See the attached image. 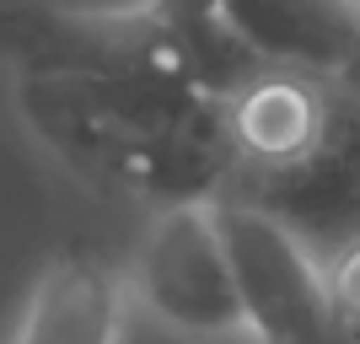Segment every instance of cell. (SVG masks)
Instances as JSON below:
<instances>
[{
	"mask_svg": "<svg viewBox=\"0 0 360 344\" xmlns=\"http://www.w3.org/2000/svg\"><path fill=\"white\" fill-rule=\"evenodd\" d=\"M16 113L60 167L113 199L162 210L215 199L231 178L221 91L135 97L60 75H16Z\"/></svg>",
	"mask_w": 360,
	"mask_h": 344,
	"instance_id": "obj_1",
	"label": "cell"
},
{
	"mask_svg": "<svg viewBox=\"0 0 360 344\" xmlns=\"http://www.w3.org/2000/svg\"><path fill=\"white\" fill-rule=\"evenodd\" d=\"M0 54L16 75L97 87H210L188 32L150 6H0Z\"/></svg>",
	"mask_w": 360,
	"mask_h": 344,
	"instance_id": "obj_2",
	"label": "cell"
},
{
	"mask_svg": "<svg viewBox=\"0 0 360 344\" xmlns=\"http://www.w3.org/2000/svg\"><path fill=\"white\" fill-rule=\"evenodd\" d=\"M215 199H237L290 226L317 258L360 237V87L333 75L317 129L269 167H237Z\"/></svg>",
	"mask_w": 360,
	"mask_h": 344,
	"instance_id": "obj_3",
	"label": "cell"
},
{
	"mask_svg": "<svg viewBox=\"0 0 360 344\" xmlns=\"http://www.w3.org/2000/svg\"><path fill=\"white\" fill-rule=\"evenodd\" d=\"M124 280H129V296L183 339H248L210 199L150 210V226Z\"/></svg>",
	"mask_w": 360,
	"mask_h": 344,
	"instance_id": "obj_4",
	"label": "cell"
},
{
	"mask_svg": "<svg viewBox=\"0 0 360 344\" xmlns=\"http://www.w3.org/2000/svg\"><path fill=\"white\" fill-rule=\"evenodd\" d=\"M221 226L242 323L253 344H328L323 258L274 215L237 199H210Z\"/></svg>",
	"mask_w": 360,
	"mask_h": 344,
	"instance_id": "obj_5",
	"label": "cell"
},
{
	"mask_svg": "<svg viewBox=\"0 0 360 344\" xmlns=\"http://www.w3.org/2000/svg\"><path fill=\"white\" fill-rule=\"evenodd\" d=\"M215 16L258 65L339 81L360 70V16L349 0H215Z\"/></svg>",
	"mask_w": 360,
	"mask_h": 344,
	"instance_id": "obj_6",
	"label": "cell"
},
{
	"mask_svg": "<svg viewBox=\"0 0 360 344\" xmlns=\"http://www.w3.org/2000/svg\"><path fill=\"white\" fill-rule=\"evenodd\" d=\"M129 280L91 248H70L38 274L11 344H119Z\"/></svg>",
	"mask_w": 360,
	"mask_h": 344,
	"instance_id": "obj_7",
	"label": "cell"
},
{
	"mask_svg": "<svg viewBox=\"0 0 360 344\" xmlns=\"http://www.w3.org/2000/svg\"><path fill=\"white\" fill-rule=\"evenodd\" d=\"M328 296V344H360V237L323 258Z\"/></svg>",
	"mask_w": 360,
	"mask_h": 344,
	"instance_id": "obj_8",
	"label": "cell"
},
{
	"mask_svg": "<svg viewBox=\"0 0 360 344\" xmlns=\"http://www.w3.org/2000/svg\"><path fill=\"white\" fill-rule=\"evenodd\" d=\"M349 6H355V16H360V0H349Z\"/></svg>",
	"mask_w": 360,
	"mask_h": 344,
	"instance_id": "obj_9",
	"label": "cell"
}]
</instances>
